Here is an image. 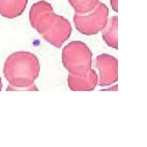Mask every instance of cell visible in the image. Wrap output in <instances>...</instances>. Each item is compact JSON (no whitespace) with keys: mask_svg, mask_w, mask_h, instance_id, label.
I'll return each mask as SVG.
<instances>
[{"mask_svg":"<svg viewBox=\"0 0 147 147\" xmlns=\"http://www.w3.org/2000/svg\"><path fill=\"white\" fill-rule=\"evenodd\" d=\"M29 20L32 26L48 41L60 45L71 33L69 22L54 13L51 5L45 1H38L31 6Z\"/></svg>","mask_w":147,"mask_h":147,"instance_id":"1","label":"cell"},{"mask_svg":"<svg viewBox=\"0 0 147 147\" xmlns=\"http://www.w3.org/2000/svg\"><path fill=\"white\" fill-rule=\"evenodd\" d=\"M3 72L10 84L8 88H21L28 86L36 74L34 56L25 52L11 54L4 63Z\"/></svg>","mask_w":147,"mask_h":147,"instance_id":"2","label":"cell"},{"mask_svg":"<svg viewBox=\"0 0 147 147\" xmlns=\"http://www.w3.org/2000/svg\"><path fill=\"white\" fill-rule=\"evenodd\" d=\"M108 15V7L99 1L96 7L90 12L76 13L74 20L76 28L81 33L92 34L104 28L107 22Z\"/></svg>","mask_w":147,"mask_h":147,"instance_id":"3","label":"cell"},{"mask_svg":"<svg viewBox=\"0 0 147 147\" xmlns=\"http://www.w3.org/2000/svg\"><path fill=\"white\" fill-rule=\"evenodd\" d=\"M28 0H0V14L12 19L20 16L25 10Z\"/></svg>","mask_w":147,"mask_h":147,"instance_id":"4","label":"cell"},{"mask_svg":"<svg viewBox=\"0 0 147 147\" xmlns=\"http://www.w3.org/2000/svg\"><path fill=\"white\" fill-rule=\"evenodd\" d=\"M76 13L84 14L92 10L97 5L98 0H68Z\"/></svg>","mask_w":147,"mask_h":147,"instance_id":"5","label":"cell"},{"mask_svg":"<svg viewBox=\"0 0 147 147\" xmlns=\"http://www.w3.org/2000/svg\"><path fill=\"white\" fill-rule=\"evenodd\" d=\"M117 17L114 16L111 18L109 25L103 32V37L110 44H114L117 41Z\"/></svg>","mask_w":147,"mask_h":147,"instance_id":"6","label":"cell"},{"mask_svg":"<svg viewBox=\"0 0 147 147\" xmlns=\"http://www.w3.org/2000/svg\"><path fill=\"white\" fill-rule=\"evenodd\" d=\"M117 0H110V4L111 7L115 11H117Z\"/></svg>","mask_w":147,"mask_h":147,"instance_id":"7","label":"cell"},{"mask_svg":"<svg viewBox=\"0 0 147 147\" xmlns=\"http://www.w3.org/2000/svg\"><path fill=\"white\" fill-rule=\"evenodd\" d=\"M2 80H1V78L0 77V91L2 90Z\"/></svg>","mask_w":147,"mask_h":147,"instance_id":"8","label":"cell"}]
</instances>
